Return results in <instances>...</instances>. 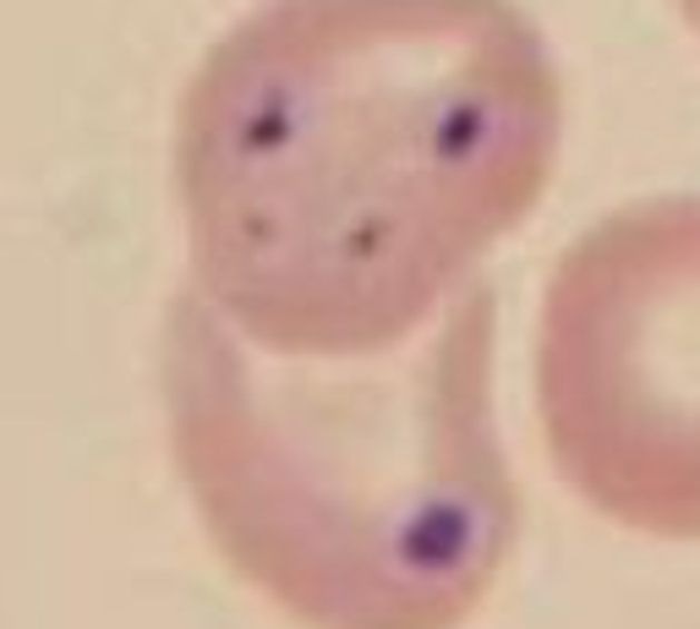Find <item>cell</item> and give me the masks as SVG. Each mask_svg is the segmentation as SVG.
<instances>
[{"instance_id": "7a4b0ae2", "label": "cell", "mask_w": 700, "mask_h": 629, "mask_svg": "<svg viewBox=\"0 0 700 629\" xmlns=\"http://www.w3.org/2000/svg\"><path fill=\"white\" fill-rule=\"evenodd\" d=\"M673 6L684 11V22H690V28H696V33H700V0H673Z\"/></svg>"}, {"instance_id": "6da1fadb", "label": "cell", "mask_w": 700, "mask_h": 629, "mask_svg": "<svg viewBox=\"0 0 700 629\" xmlns=\"http://www.w3.org/2000/svg\"><path fill=\"white\" fill-rule=\"evenodd\" d=\"M559 121L514 0H263L181 99L197 274L263 340L388 345L531 214Z\"/></svg>"}]
</instances>
